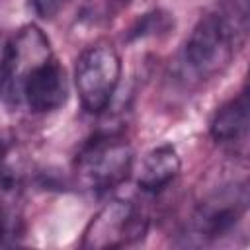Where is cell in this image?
I'll return each mask as SVG.
<instances>
[{"label": "cell", "instance_id": "obj_9", "mask_svg": "<svg viewBox=\"0 0 250 250\" xmlns=\"http://www.w3.org/2000/svg\"><path fill=\"white\" fill-rule=\"evenodd\" d=\"M16 234H18V217L4 201H0V246L12 244Z\"/></svg>", "mask_w": 250, "mask_h": 250}, {"label": "cell", "instance_id": "obj_5", "mask_svg": "<svg viewBox=\"0 0 250 250\" xmlns=\"http://www.w3.org/2000/svg\"><path fill=\"white\" fill-rule=\"evenodd\" d=\"M146 217L127 199L107 201L86 225L82 248L104 250L139 242L146 232Z\"/></svg>", "mask_w": 250, "mask_h": 250}, {"label": "cell", "instance_id": "obj_1", "mask_svg": "<svg viewBox=\"0 0 250 250\" xmlns=\"http://www.w3.org/2000/svg\"><path fill=\"white\" fill-rule=\"evenodd\" d=\"M6 86L10 94L21 98L33 113L55 111L66 102V72L39 27L25 25L16 39L8 43Z\"/></svg>", "mask_w": 250, "mask_h": 250}, {"label": "cell", "instance_id": "obj_6", "mask_svg": "<svg viewBox=\"0 0 250 250\" xmlns=\"http://www.w3.org/2000/svg\"><path fill=\"white\" fill-rule=\"evenodd\" d=\"M246 209V189L234 188L230 193H219L211 201L203 203L193 219V236L201 242L217 240L238 225Z\"/></svg>", "mask_w": 250, "mask_h": 250}, {"label": "cell", "instance_id": "obj_8", "mask_svg": "<svg viewBox=\"0 0 250 250\" xmlns=\"http://www.w3.org/2000/svg\"><path fill=\"white\" fill-rule=\"evenodd\" d=\"M248 133V94L240 92L217 109L211 121V137L221 145H236Z\"/></svg>", "mask_w": 250, "mask_h": 250}, {"label": "cell", "instance_id": "obj_2", "mask_svg": "<svg viewBox=\"0 0 250 250\" xmlns=\"http://www.w3.org/2000/svg\"><path fill=\"white\" fill-rule=\"evenodd\" d=\"M244 33V14L213 12L203 16L184 49V68L195 80H209L223 74L236 55Z\"/></svg>", "mask_w": 250, "mask_h": 250}, {"label": "cell", "instance_id": "obj_10", "mask_svg": "<svg viewBox=\"0 0 250 250\" xmlns=\"http://www.w3.org/2000/svg\"><path fill=\"white\" fill-rule=\"evenodd\" d=\"M8 80V43L0 41V92Z\"/></svg>", "mask_w": 250, "mask_h": 250}, {"label": "cell", "instance_id": "obj_4", "mask_svg": "<svg viewBox=\"0 0 250 250\" xmlns=\"http://www.w3.org/2000/svg\"><path fill=\"white\" fill-rule=\"evenodd\" d=\"M133 164V150L123 137L102 135L84 145L76 158L78 178L92 189H109L121 184Z\"/></svg>", "mask_w": 250, "mask_h": 250}, {"label": "cell", "instance_id": "obj_7", "mask_svg": "<svg viewBox=\"0 0 250 250\" xmlns=\"http://www.w3.org/2000/svg\"><path fill=\"white\" fill-rule=\"evenodd\" d=\"M182 160L172 145H160L152 148L141 162L137 184L143 191L156 193L162 191L180 174Z\"/></svg>", "mask_w": 250, "mask_h": 250}, {"label": "cell", "instance_id": "obj_3", "mask_svg": "<svg viewBox=\"0 0 250 250\" xmlns=\"http://www.w3.org/2000/svg\"><path fill=\"white\" fill-rule=\"evenodd\" d=\"M121 78V59L107 43L88 47L76 61L74 84L86 111L100 113L111 102Z\"/></svg>", "mask_w": 250, "mask_h": 250}]
</instances>
